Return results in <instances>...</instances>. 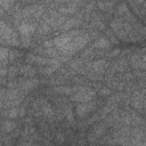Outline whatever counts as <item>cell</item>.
I'll list each match as a JSON object with an SVG mask.
<instances>
[{
  "label": "cell",
  "mask_w": 146,
  "mask_h": 146,
  "mask_svg": "<svg viewBox=\"0 0 146 146\" xmlns=\"http://www.w3.org/2000/svg\"><path fill=\"white\" fill-rule=\"evenodd\" d=\"M0 74H1V78H5L6 75H8V67L7 66H2L1 71H0Z\"/></svg>",
  "instance_id": "34"
},
{
  "label": "cell",
  "mask_w": 146,
  "mask_h": 146,
  "mask_svg": "<svg viewBox=\"0 0 146 146\" xmlns=\"http://www.w3.org/2000/svg\"><path fill=\"white\" fill-rule=\"evenodd\" d=\"M95 55H96V52H95V49H94L92 47H90V48L86 49V50L82 52V55H81V58H82V59H91V58H92Z\"/></svg>",
  "instance_id": "23"
},
{
  "label": "cell",
  "mask_w": 146,
  "mask_h": 146,
  "mask_svg": "<svg viewBox=\"0 0 146 146\" xmlns=\"http://www.w3.org/2000/svg\"><path fill=\"white\" fill-rule=\"evenodd\" d=\"M9 54H10V49L6 48L5 46L1 47L0 49V60H1V67L6 66V63L9 62Z\"/></svg>",
  "instance_id": "21"
},
{
  "label": "cell",
  "mask_w": 146,
  "mask_h": 146,
  "mask_svg": "<svg viewBox=\"0 0 146 146\" xmlns=\"http://www.w3.org/2000/svg\"><path fill=\"white\" fill-rule=\"evenodd\" d=\"M39 84V80L38 79H33V78H22V79H18V89L25 94V92H29L30 90L34 89L35 87H38Z\"/></svg>",
  "instance_id": "6"
},
{
  "label": "cell",
  "mask_w": 146,
  "mask_h": 146,
  "mask_svg": "<svg viewBox=\"0 0 146 146\" xmlns=\"http://www.w3.org/2000/svg\"><path fill=\"white\" fill-rule=\"evenodd\" d=\"M98 94H99L100 96H103V97H106V96H111L112 90H111V88L104 87V88H100V89L98 90Z\"/></svg>",
  "instance_id": "28"
},
{
  "label": "cell",
  "mask_w": 146,
  "mask_h": 146,
  "mask_svg": "<svg viewBox=\"0 0 146 146\" xmlns=\"http://www.w3.org/2000/svg\"><path fill=\"white\" fill-rule=\"evenodd\" d=\"M36 72H38L36 68L33 67L30 64H25V65H22L19 67V74L22 76H24V78H32V76H34L36 74Z\"/></svg>",
  "instance_id": "12"
},
{
  "label": "cell",
  "mask_w": 146,
  "mask_h": 146,
  "mask_svg": "<svg viewBox=\"0 0 146 146\" xmlns=\"http://www.w3.org/2000/svg\"><path fill=\"white\" fill-rule=\"evenodd\" d=\"M36 25L31 23V22H22L19 25H18V32L22 36H31V34H33L35 31H36Z\"/></svg>",
  "instance_id": "8"
},
{
  "label": "cell",
  "mask_w": 146,
  "mask_h": 146,
  "mask_svg": "<svg viewBox=\"0 0 146 146\" xmlns=\"http://www.w3.org/2000/svg\"><path fill=\"white\" fill-rule=\"evenodd\" d=\"M105 33H106L107 40L111 42V44H112V43H113V44H116V43L119 42V39L115 36V34L112 32V30H106V31H105Z\"/></svg>",
  "instance_id": "25"
},
{
  "label": "cell",
  "mask_w": 146,
  "mask_h": 146,
  "mask_svg": "<svg viewBox=\"0 0 146 146\" xmlns=\"http://www.w3.org/2000/svg\"><path fill=\"white\" fill-rule=\"evenodd\" d=\"M82 26V19L78 18V17H71V18H67V21L63 24V26L59 29V31H62L63 33L64 32H68L71 30H74L76 27H80Z\"/></svg>",
  "instance_id": "9"
},
{
  "label": "cell",
  "mask_w": 146,
  "mask_h": 146,
  "mask_svg": "<svg viewBox=\"0 0 146 146\" xmlns=\"http://www.w3.org/2000/svg\"><path fill=\"white\" fill-rule=\"evenodd\" d=\"M16 128V122L13 120H3L1 124V130L2 133H11Z\"/></svg>",
  "instance_id": "15"
},
{
  "label": "cell",
  "mask_w": 146,
  "mask_h": 146,
  "mask_svg": "<svg viewBox=\"0 0 146 146\" xmlns=\"http://www.w3.org/2000/svg\"><path fill=\"white\" fill-rule=\"evenodd\" d=\"M24 123H25L26 125H32V124H33V120H32L31 117H25V119H24Z\"/></svg>",
  "instance_id": "35"
},
{
  "label": "cell",
  "mask_w": 146,
  "mask_h": 146,
  "mask_svg": "<svg viewBox=\"0 0 146 146\" xmlns=\"http://www.w3.org/2000/svg\"><path fill=\"white\" fill-rule=\"evenodd\" d=\"M1 115H2V117L9 119V120L16 119L17 116H19V108L18 107H13V108H8V110H2Z\"/></svg>",
  "instance_id": "16"
},
{
  "label": "cell",
  "mask_w": 146,
  "mask_h": 146,
  "mask_svg": "<svg viewBox=\"0 0 146 146\" xmlns=\"http://www.w3.org/2000/svg\"><path fill=\"white\" fill-rule=\"evenodd\" d=\"M17 146H41L40 144H36V143H33V141H22L19 143Z\"/></svg>",
  "instance_id": "31"
},
{
  "label": "cell",
  "mask_w": 146,
  "mask_h": 146,
  "mask_svg": "<svg viewBox=\"0 0 146 146\" xmlns=\"http://www.w3.org/2000/svg\"><path fill=\"white\" fill-rule=\"evenodd\" d=\"M21 56V52L17 51V50H10V54H9V62H13L14 59L18 58Z\"/></svg>",
  "instance_id": "30"
},
{
  "label": "cell",
  "mask_w": 146,
  "mask_h": 146,
  "mask_svg": "<svg viewBox=\"0 0 146 146\" xmlns=\"http://www.w3.org/2000/svg\"><path fill=\"white\" fill-rule=\"evenodd\" d=\"M42 47H43L44 49H51V48H55L54 40H46V41H43Z\"/></svg>",
  "instance_id": "29"
},
{
  "label": "cell",
  "mask_w": 146,
  "mask_h": 146,
  "mask_svg": "<svg viewBox=\"0 0 146 146\" xmlns=\"http://www.w3.org/2000/svg\"><path fill=\"white\" fill-rule=\"evenodd\" d=\"M97 6H98V8L102 10V11H110V13H112V11H114V6L115 5H117L116 2H110V1H100V2H97L96 3Z\"/></svg>",
  "instance_id": "17"
},
{
  "label": "cell",
  "mask_w": 146,
  "mask_h": 146,
  "mask_svg": "<svg viewBox=\"0 0 146 146\" xmlns=\"http://www.w3.org/2000/svg\"><path fill=\"white\" fill-rule=\"evenodd\" d=\"M15 5V1L13 0H0V8H1V15L3 14L5 10H10L13 9V6Z\"/></svg>",
  "instance_id": "22"
},
{
  "label": "cell",
  "mask_w": 146,
  "mask_h": 146,
  "mask_svg": "<svg viewBox=\"0 0 146 146\" xmlns=\"http://www.w3.org/2000/svg\"><path fill=\"white\" fill-rule=\"evenodd\" d=\"M133 76H140V78H143V76H146V73H144V72H136V74L133 75Z\"/></svg>",
  "instance_id": "36"
},
{
  "label": "cell",
  "mask_w": 146,
  "mask_h": 146,
  "mask_svg": "<svg viewBox=\"0 0 146 146\" xmlns=\"http://www.w3.org/2000/svg\"><path fill=\"white\" fill-rule=\"evenodd\" d=\"M55 141L58 144V145H62V144H64V141H65V135L63 133V132H56L55 133Z\"/></svg>",
  "instance_id": "26"
},
{
  "label": "cell",
  "mask_w": 146,
  "mask_h": 146,
  "mask_svg": "<svg viewBox=\"0 0 146 146\" xmlns=\"http://www.w3.org/2000/svg\"><path fill=\"white\" fill-rule=\"evenodd\" d=\"M141 94H143V95H144V96H145V95H146V88H145V89H143V90H141Z\"/></svg>",
  "instance_id": "38"
},
{
  "label": "cell",
  "mask_w": 146,
  "mask_h": 146,
  "mask_svg": "<svg viewBox=\"0 0 146 146\" xmlns=\"http://www.w3.org/2000/svg\"><path fill=\"white\" fill-rule=\"evenodd\" d=\"M95 96H96V90H94L92 88L86 87V86H81L80 90L71 96V100L78 102L80 104L88 103V102H91V99H94Z\"/></svg>",
  "instance_id": "3"
},
{
  "label": "cell",
  "mask_w": 146,
  "mask_h": 146,
  "mask_svg": "<svg viewBox=\"0 0 146 146\" xmlns=\"http://www.w3.org/2000/svg\"><path fill=\"white\" fill-rule=\"evenodd\" d=\"M120 54H121L120 49H114V50H112V51L108 54V56H110L111 58H113V57H115V56H117V55H120Z\"/></svg>",
  "instance_id": "33"
},
{
  "label": "cell",
  "mask_w": 146,
  "mask_h": 146,
  "mask_svg": "<svg viewBox=\"0 0 146 146\" xmlns=\"http://www.w3.org/2000/svg\"><path fill=\"white\" fill-rule=\"evenodd\" d=\"M96 107V103L95 102H88V103H81L79 105H76L75 107V113L79 117H84L87 114H89L90 112H92Z\"/></svg>",
  "instance_id": "7"
},
{
  "label": "cell",
  "mask_w": 146,
  "mask_h": 146,
  "mask_svg": "<svg viewBox=\"0 0 146 146\" xmlns=\"http://www.w3.org/2000/svg\"><path fill=\"white\" fill-rule=\"evenodd\" d=\"M94 49H107L111 47V42L107 40V38L104 36H99L97 40H95V42L91 46Z\"/></svg>",
  "instance_id": "13"
},
{
  "label": "cell",
  "mask_w": 146,
  "mask_h": 146,
  "mask_svg": "<svg viewBox=\"0 0 146 146\" xmlns=\"http://www.w3.org/2000/svg\"><path fill=\"white\" fill-rule=\"evenodd\" d=\"M17 74H19V67L18 66H15V65H13V66H9L8 67V79H13V78H15Z\"/></svg>",
  "instance_id": "24"
},
{
  "label": "cell",
  "mask_w": 146,
  "mask_h": 146,
  "mask_svg": "<svg viewBox=\"0 0 146 146\" xmlns=\"http://www.w3.org/2000/svg\"><path fill=\"white\" fill-rule=\"evenodd\" d=\"M89 36H90V39H98L99 38V32L98 31H92L91 30V32L89 33Z\"/></svg>",
  "instance_id": "32"
},
{
  "label": "cell",
  "mask_w": 146,
  "mask_h": 146,
  "mask_svg": "<svg viewBox=\"0 0 146 146\" xmlns=\"http://www.w3.org/2000/svg\"><path fill=\"white\" fill-rule=\"evenodd\" d=\"M0 39H1L2 46H5L6 43L15 47L21 44V40L18 39L17 33L14 31L10 24L6 23L3 19H1L0 22Z\"/></svg>",
  "instance_id": "2"
},
{
  "label": "cell",
  "mask_w": 146,
  "mask_h": 146,
  "mask_svg": "<svg viewBox=\"0 0 146 146\" xmlns=\"http://www.w3.org/2000/svg\"><path fill=\"white\" fill-rule=\"evenodd\" d=\"M54 43H55V48L59 51L60 55L70 57L74 52H76L73 44V36L68 35L67 33H62L57 35L54 39Z\"/></svg>",
  "instance_id": "1"
},
{
  "label": "cell",
  "mask_w": 146,
  "mask_h": 146,
  "mask_svg": "<svg viewBox=\"0 0 146 146\" xmlns=\"http://www.w3.org/2000/svg\"><path fill=\"white\" fill-rule=\"evenodd\" d=\"M60 66H62V63L58 60V62H56L55 64H51V65H48V66H42V67H40L39 71H40L43 75H50V74H52L55 71H57Z\"/></svg>",
  "instance_id": "14"
},
{
  "label": "cell",
  "mask_w": 146,
  "mask_h": 146,
  "mask_svg": "<svg viewBox=\"0 0 146 146\" xmlns=\"http://www.w3.org/2000/svg\"><path fill=\"white\" fill-rule=\"evenodd\" d=\"M130 64L133 68L146 70V48L132 54L130 56Z\"/></svg>",
  "instance_id": "4"
},
{
  "label": "cell",
  "mask_w": 146,
  "mask_h": 146,
  "mask_svg": "<svg viewBox=\"0 0 146 146\" xmlns=\"http://www.w3.org/2000/svg\"><path fill=\"white\" fill-rule=\"evenodd\" d=\"M51 30H52V27L50 26V24H48V23H46V22H39V25H38V27H36V32H38L40 35L48 34Z\"/></svg>",
  "instance_id": "20"
},
{
  "label": "cell",
  "mask_w": 146,
  "mask_h": 146,
  "mask_svg": "<svg viewBox=\"0 0 146 146\" xmlns=\"http://www.w3.org/2000/svg\"><path fill=\"white\" fill-rule=\"evenodd\" d=\"M145 115H146V111H145Z\"/></svg>",
  "instance_id": "39"
},
{
  "label": "cell",
  "mask_w": 146,
  "mask_h": 146,
  "mask_svg": "<svg viewBox=\"0 0 146 146\" xmlns=\"http://www.w3.org/2000/svg\"><path fill=\"white\" fill-rule=\"evenodd\" d=\"M52 91L55 94H58V95H66V96H72L73 95V90L71 87H67V86H57V87H54L52 88Z\"/></svg>",
  "instance_id": "19"
},
{
  "label": "cell",
  "mask_w": 146,
  "mask_h": 146,
  "mask_svg": "<svg viewBox=\"0 0 146 146\" xmlns=\"http://www.w3.org/2000/svg\"><path fill=\"white\" fill-rule=\"evenodd\" d=\"M89 41H90L89 33H84V34H82V35L73 36V44H74V49H75V51L81 50V49H82Z\"/></svg>",
  "instance_id": "10"
},
{
  "label": "cell",
  "mask_w": 146,
  "mask_h": 146,
  "mask_svg": "<svg viewBox=\"0 0 146 146\" xmlns=\"http://www.w3.org/2000/svg\"><path fill=\"white\" fill-rule=\"evenodd\" d=\"M106 132V124L105 123H96L91 127V129L88 131L87 139L89 143H95L98 139L102 138V136Z\"/></svg>",
  "instance_id": "5"
},
{
  "label": "cell",
  "mask_w": 146,
  "mask_h": 146,
  "mask_svg": "<svg viewBox=\"0 0 146 146\" xmlns=\"http://www.w3.org/2000/svg\"><path fill=\"white\" fill-rule=\"evenodd\" d=\"M114 11H115V17H122L124 14L129 11V5L127 2H120L117 3Z\"/></svg>",
  "instance_id": "18"
},
{
  "label": "cell",
  "mask_w": 146,
  "mask_h": 146,
  "mask_svg": "<svg viewBox=\"0 0 146 146\" xmlns=\"http://www.w3.org/2000/svg\"><path fill=\"white\" fill-rule=\"evenodd\" d=\"M24 114H25V107L23 106L19 108V116H24Z\"/></svg>",
  "instance_id": "37"
},
{
  "label": "cell",
  "mask_w": 146,
  "mask_h": 146,
  "mask_svg": "<svg viewBox=\"0 0 146 146\" xmlns=\"http://www.w3.org/2000/svg\"><path fill=\"white\" fill-rule=\"evenodd\" d=\"M19 40H21V46H22V47L27 48V47L31 46V36H22V35H21Z\"/></svg>",
  "instance_id": "27"
},
{
  "label": "cell",
  "mask_w": 146,
  "mask_h": 146,
  "mask_svg": "<svg viewBox=\"0 0 146 146\" xmlns=\"http://www.w3.org/2000/svg\"><path fill=\"white\" fill-rule=\"evenodd\" d=\"M39 100H40V103H41V111H42L43 116H44L46 119H48V120H50V121H51V120L55 117V115H56V113H55L54 108H52V107H51V105H50L49 103H47L44 99L39 98Z\"/></svg>",
  "instance_id": "11"
}]
</instances>
